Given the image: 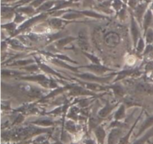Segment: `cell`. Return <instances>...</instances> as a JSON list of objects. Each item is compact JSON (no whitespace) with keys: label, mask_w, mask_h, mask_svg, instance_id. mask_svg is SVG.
<instances>
[{"label":"cell","mask_w":153,"mask_h":144,"mask_svg":"<svg viewBox=\"0 0 153 144\" xmlns=\"http://www.w3.org/2000/svg\"><path fill=\"white\" fill-rule=\"evenodd\" d=\"M117 72L112 73L108 76H97V75L93 74L91 73H73V75L80 80L85 81L89 82H95V83L105 85V84H109L112 81V79L115 77Z\"/></svg>","instance_id":"1"},{"label":"cell","mask_w":153,"mask_h":144,"mask_svg":"<svg viewBox=\"0 0 153 144\" xmlns=\"http://www.w3.org/2000/svg\"><path fill=\"white\" fill-rule=\"evenodd\" d=\"M79 69L84 68L89 70V73H93V74L97 75V76H105V74L108 73H114L117 72L114 69L110 68L103 64H87V65L79 66Z\"/></svg>","instance_id":"2"},{"label":"cell","mask_w":153,"mask_h":144,"mask_svg":"<svg viewBox=\"0 0 153 144\" xmlns=\"http://www.w3.org/2000/svg\"><path fill=\"white\" fill-rule=\"evenodd\" d=\"M34 58L35 59L36 63L37 64V65L39 66L40 69V71L43 72L44 74L49 75V76H53V77H57L60 79H64L66 81H70V79H67V78L64 77L61 74H60V73H58V71L54 70L53 68L50 67V66L47 65L46 64H45L44 62L41 61V59L37 57L34 56Z\"/></svg>","instance_id":"3"},{"label":"cell","mask_w":153,"mask_h":144,"mask_svg":"<svg viewBox=\"0 0 153 144\" xmlns=\"http://www.w3.org/2000/svg\"><path fill=\"white\" fill-rule=\"evenodd\" d=\"M130 31H131V40H132L133 47L135 49L137 46L138 40L140 37H142L141 35V31L139 27L138 24H137V21L134 19V16H131V25H130Z\"/></svg>","instance_id":"4"},{"label":"cell","mask_w":153,"mask_h":144,"mask_svg":"<svg viewBox=\"0 0 153 144\" xmlns=\"http://www.w3.org/2000/svg\"><path fill=\"white\" fill-rule=\"evenodd\" d=\"M45 17H46V15L43 14V13H41V14L34 16V17H31V19H28V20H25L23 23L21 24V25L18 27L17 30H16V32H15L14 35L12 37H16V36H17L18 34H19L20 33L23 32V31H25V30H26L27 28H30L31 25H34V24L35 23V22H37V21L44 19Z\"/></svg>","instance_id":"5"},{"label":"cell","mask_w":153,"mask_h":144,"mask_svg":"<svg viewBox=\"0 0 153 144\" xmlns=\"http://www.w3.org/2000/svg\"><path fill=\"white\" fill-rule=\"evenodd\" d=\"M119 105V102H117L115 103V104H114V103L110 102L109 101H107L105 102V105L98 111L97 115H98L100 117L102 118V119H105V118L107 117H108L114 111L116 110Z\"/></svg>","instance_id":"6"},{"label":"cell","mask_w":153,"mask_h":144,"mask_svg":"<svg viewBox=\"0 0 153 144\" xmlns=\"http://www.w3.org/2000/svg\"><path fill=\"white\" fill-rule=\"evenodd\" d=\"M77 43L79 45V48L82 49V51H86L90 49V41L89 37L88 35V32L85 30H81L79 32L77 37Z\"/></svg>","instance_id":"7"},{"label":"cell","mask_w":153,"mask_h":144,"mask_svg":"<svg viewBox=\"0 0 153 144\" xmlns=\"http://www.w3.org/2000/svg\"><path fill=\"white\" fill-rule=\"evenodd\" d=\"M7 42L10 48L13 50L19 51V52H23V51L28 50L30 49L29 47L25 46L20 40H18L16 37H9L7 40H5Z\"/></svg>","instance_id":"8"},{"label":"cell","mask_w":153,"mask_h":144,"mask_svg":"<svg viewBox=\"0 0 153 144\" xmlns=\"http://www.w3.org/2000/svg\"><path fill=\"white\" fill-rule=\"evenodd\" d=\"M137 72H138V70H137V69H126V70H120V71L117 72L115 79L112 81V82L113 83H117L118 82L123 80L126 78L134 76Z\"/></svg>","instance_id":"9"},{"label":"cell","mask_w":153,"mask_h":144,"mask_svg":"<svg viewBox=\"0 0 153 144\" xmlns=\"http://www.w3.org/2000/svg\"><path fill=\"white\" fill-rule=\"evenodd\" d=\"M28 75V73L22 70H10V69H2L1 70V76L2 78H14L18 77L19 79L23 76Z\"/></svg>","instance_id":"10"},{"label":"cell","mask_w":153,"mask_h":144,"mask_svg":"<svg viewBox=\"0 0 153 144\" xmlns=\"http://www.w3.org/2000/svg\"><path fill=\"white\" fill-rule=\"evenodd\" d=\"M50 62H52V64H54L55 65L58 66V67H61V68L67 69V70H70V71L73 72L74 73H79V67H74V66L70 65L69 63L64 62V61H60V60L57 59V58H49Z\"/></svg>","instance_id":"11"},{"label":"cell","mask_w":153,"mask_h":144,"mask_svg":"<svg viewBox=\"0 0 153 144\" xmlns=\"http://www.w3.org/2000/svg\"><path fill=\"white\" fill-rule=\"evenodd\" d=\"M136 91L143 95H153V85L146 83V82H140L136 85Z\"/></svg>","instance_id":"12"},{"label":"cell","mask_w":153,"mask_h":144,"mask_svg":"<svg viewBox=\"0 0 153 144\" xmlns=\"http://www.w3.org/2000/svg\"><path fill=\"white\" fill-rule=\"evenodd\" d=\"M122 135V129L120 128H114L110 131L108 139V144H117Z\"/></svg>","instance_id":"13"},{"label":"cell","mask_w":153,"mask_h":144,"mask_svg":"<svg viewBox=\"0 0 153 144\" xmlns=\"http://www.w3.org/2000/svg\"><path fill=\"white\" fill-rule=\"evenodd\" d=\"M108 88L109 89L113 91L115 96L119 97V98H122V97L125 96L126 94V88L121 84L113 83V85H108Z\"/></svg>","instance_id":"14"},{"label":"cell","mask_w":153,"mask_h":144,"mask_svg":"<svg viewBox=\"0 0 153 144\" xmlns=\"http://www.w3.org/2000/svg\"><path fill=\"white\" fill-rule=\"evenodd\" d=\"M36 61L34 58H26V59H18L13 61L10 64H8L9 67H18L19 69L22 68L26 66L31 65V64H35Z\"/></svg>","instance_id":"15"},{"label":"cell","mask_w":153,"mask_h":144,"mask_svg":"<svg viewBox=\"0 0 153 144\" xmlns=\"http://www.w3.org/2000/svg\"><path fill=\"white\" fill-rule=\"evenodd\" d=\"M153 20V14H152V10L149 9L146 13L144 14L143 19V25H142V28L143 29V34L146 33V31L150 28V25H152Z\"/></svg>","instance_id":"16"},{"label":"cell","mask_w":153,"mask_h":144,"mask_svg":"<svg viewBox=\"0 0 153 144\" xmlns=\"http://www.w3.org/2000/svg\"><path fill=\"white\" fill-rule=\"evenodd\" d=\"M75 40H77V37L67 36V37H61V38L56 40V41L55 42V45L56 48L61 49H64L66 46H67V45H69L70 43L75 41Z\"/></svg>","instance_id":"17"},{"label":"cell","mask_w":153,"mask_h":144,"mask_svg":"<svg viewBox=\"0 0 153 144\" xmlns=\"http://www.w3.org/2000/svg\"><path fill=\"white\" fill-rule=\"evenodd\" d=\"M114 120L117 121H122L126 117V105L125 104H120L117 107L114 114Z\"/></svg>","instance_id":"18"},{"label":"cell","mask_w":153,"mask_h":144,"mask_svg":"<svg viewBox=\"0 0 153 144\" xmlns=\"http://www.w3.org/2000/svg\"><path fill=\"white\" fill-rule=\"evenodd\" d=\"M46 55H47L49 58H57V59L60 60V61H64V62L69 63V64H79V62H77L76 61H74L72 58H70V57L67 56V55H64V54H52V53H46Z\"/></svg>","instance_id":"19"},{"label":"cell","mask_w":153,"mask_h":144,"mask_svg":"<svg viewBox=\"0 0 153 144\" xmlns=\"http://www.w3.org/2000/svg\"><path fill=\"white\" fill-rule=\"evenodd\" d=\"M31 124H34V125H39V126H51V125H53L55 123L53 120H52L51 118L49 117H43V118H38L37 120L34 121H31Z\"/></svg>","instance_id":"20"},{"label":"cell","mask_w":153,"mask_h":144,"mask_svg":"<svg viewBox=\"0 0 153 144\" xmlns=\"http://www.w3.org/2000/svg\"><path fill=\"white\" fill-rule=\"evenodd\" d=\"M18 25L16 23H15L14 22H8V23H5V24H2L1 25V28L3 29H5L6 31L10 34V37H12L13 35H14L15 32L17 30L18 28Z\"/></svg>","instance_id":"21"},{"label":"cell","mask_w":153,"mask_h":144,"mask_svg":"<svg viewBox=\"0 0 153 144\" xmlns=\"http://www.w3.org/2000/svg\"><path fill=\"white\" fill-rule=\"evenodd\" d=\"M94 134H95L96 137L97 138V140L100 144L104 143L106 133L105 131L104 128L102 125H99L98 127L94 129Z\"/></svg>","instance_id":"22"},{"label":"cell","mask_w":153,"mask_h":144,"mask_svg":"<svg viewBox=\"0 0 153 144\" xmlns=\"http://www.w3.org/2000/svg\"><path fill=\"white\" fill-rule=\"evenodd\" d=\"M82 54L89 60L91 62V64H102L101 62V60L97 56V55H94V54L91 53V52H86V51H82Z\"/></svg>","instance_id":"23"},{"label":"cell","mask_w":153,"mask_h":144,"mask_svg":"<svg viewBox=\"0 0 153 144\" xmlns=\"http://www.w3.org/2000/svg\"><path fill=\"white\" fill-rule=\"evenodd\" d=\"M146 46V41H145L144 37L142 36L138 40V43H137V46L134 49H135V52L137 55H143V52H144V49Z\"/></svg>","instance_id":"24"},{"label":"cell","mask_w":153,"mask_h":144,"mask_svg":"<svg viewBox=\"0 0 153 144\" xmlns=\"http://www.w3.org/2000/svg\"><path fill=\"white\" fill-rule=\"evenodd\" d=\"M20 70H23V71H25L28 73H31V74H33V73H38L40 71V67H39V66L37 65V63L31 64V65L26 66V67H22V68H20Z\"/></svg>","instance_id":"25"},{"label":"cell","mask_w":153,"mask_h":144,"mask_svg":"<svg viewBox=\"0 0 153 144\" xmlns=\"http://www.w3.org/2000/svg\"><path fill=\"white\" fill-rule=\"evenodd\" d=\"M49 22L51 27L55 29H59V28H62L64 25V21L59 18H52L49 20Z\"/></svg>","instance_id":"26"},{"label":"cell","mask_w":153,"mask_h":144,"mask_svg":"<svg viewBox=\"0 0 153 144\" xmlns=\"http://www.w3.org/2000/svg\"><path fill=\"white\" fill-rule=\"evenodd\" d=\"M102 118L98 116V115H97V116H94V117H90L89 119V125L91 128H96L97 127H98L99 125H100V122L102 121Z\"/></svg>","instance_id":"27"},{"label":"cell","mask_w":153,"mask_h":144,"mask_svg":"<svg viewBox=\"0 0 153 144\" xmlns=\"http://www.w3.org/2000/svg\"><path fill=\"white\" fill-rule=\"evenodd\" d=\"M145 8H146V5L145 4H140L137 6L135 9V14L136 16L137 17L138 22L141 23L142 18L143 19V13H144Z\"/></svg>","instance_id":"28"},{"label":"cell","mask_w":153,"mask_h":144,"mask_svg":"<svg viewBox=\"0 0 153 144\" xmlns=\"http://www.w3.org/2000/svg\"><path fill=\"white\" fill-rule=\"evenodd\" d=\"M146 44H153V28H149L143 34Z\"/></svg>","instance_id":"29"},{"label":"cell","mask_w":153,"mask_h":144,"mask_svg":"<svg viewBox=\"0 0 153 144\" xmlns=\"http://www.w3.org/2000/svg\"><path fill=\"white\" fill-rule=\"evenodd\" d=\"M34 10L32 6H28V7H21L17 9V13H25V14H31L34 13Z\"/></svg>","instance_id":"30"},{"label":"cell","mask_w":153,"mask_h":144,"mask_svg":"<svg viewBox=\"0 0 153 144\" xmlns=\"http://www.w3.org/2000/svg\"><path fill=\"white\" fill-rule=\"evenodd\" d=\"M81 13H83L84 15L87 16H89V17H94L97 18V19H103L104 16L98 13H96V12L91 11V10H85V11L80 12Z\"/></svg>","instance_id":"31"},{"label":"cell","mask_w":153,"mask_h":144,"mask_svg":"<svg viewBox=\"0 0 153 144\" xmlns=\"http://www.w3.org/2000/svg\"><path fill=\"white\" fill-rule=\"evenodd\" d=\"M55 2L54 1H46V2L43 3L42 5H40V7L37 8V10L38 11H45V10H50L52 8V6L54 5Z\"/></svg>","instance_id":"32"},{"label":"cell","mask_w":153,"mask_h":144,"mask_svg":"<svg viewBox=\"0 0 153 144\" xmlns=\"http://www.w3.org/2000/svg\"><path fill=\"white\" fill-rule=\"evenodd\" d=\"M82 16L81 13H77V12H70V13H67L64 15H63V19L70 20V19H77Z\"/></svg>","instance_id":"33"},{"label":"cell","mask_w":153,"mask_h":144,"mask_svg":"<svg viewBox=\"0 0 153 144\" xmlns=\"http://www.w3.org/2000/svg\"><path fill=\"white\" fill-rule=\"evenodd\" d=\"M152 136H153V129L150 130L149 131H148V132L146 133L144 136H143L141 138H140L139 140H137L135 143H134L133 144H144L145 142H146V140L149 138V137H152Z\"/></svg>","instance_id":"34"},{"label":"cell","mask_w":153,"mask_h":144,"mask_svg":"<svg viewBox=\"0 0 153 144\" xmlns=\"http://www.w3.org/2000/svg\"><path fill=\"white\" fill-rule=\"evenodd\" d=\"M65 127L68 131L73 132V131H76V125L75 124V122L73 121H72L71 120H68L66 122Z\"/></svg>","instance_id":"35"},{"label":"cell","mask_w":153,"mask_h":144,"mask_svg":"<svg viewBox=\"0 0 153 144\" xmlns=\"http://www.w3.org/2000/svg\"><path fill=\"white\" fill-rule=\"evenodd\" d=\"M25 17L24 16H22V15H21L19 13H16V15H15V17H14V19H13V22H15V23H16L17 25H19V24H22L24 22H25Z\"/></svg>","instance_id":"36"},{"label":"cell","mask_w":153,"mask_h":144,"mask_svg":"<svg viewBox=\"0 0 153 144\" xmlns=\"http://www.w3.org/2000/svg\"><path fill=\"white\" fill-rule=\"evenodd\" d=\"M153 52V44H146V48L144 49V52L143 53V56L145 58H147L149 55Z\"/></svg>","instance_id":"37"},{"label":"cell","mask_w":153,"mask_h":144,"mask_svg":"<svg viewBox=\"0 0 153 144\" xmlns=\"http://www.w3.org/2000/svg\"><path fill=\"white\" fill-rule=\"evenodd\" d=\"M44 1H46V0H34V1H32V3H31V5L32 6V7H40V5H42V4L44 3Z\"/></svg>","instance_id":"38"},{"label":"cell","mask_w":153,"mask_h":144,"mask_svg":"<svg viewBox=\"0 0 153 144\" xmlns=\"http://www.w3.org/2000/svg\"><path fill=\"white\" fill-rule=\"evenodd\" d=\"M122 2H121L120 0H115L113 3V7H114L115 10H120V7H122Z\"/></svg>","instance_id":"39"},{"label":"cell","mask_w":153,"mask_h":144,"mask_svg":"<svg viewBox=\"0 0 153 144\" xmlns=\"http://www.w3.org/2000/svg\"><path fill=\"white\" fill-rule=\"evenodd\" d=\"M129 5L132 7H135V5H136L135 0H129Z\"/></svg>","instance_id":"40"},{"label":"cell","mask_w":153,"mask_h":144,"mask_svg":"<svg viewBox=\"0 0 153 144\" xmlns=\"http://www.w3.org/2000/svg\"><path fill=\"white\" fill-rule=\"evenodd\" d=\"M33 1V0H22V1H21V2L26 3V2H28V1Z\"/></svg>","instance_id":"41"},{"label":"cell","mask_w":153,"mask_h":144,"mask_svg":"<svg viewBox=\"0 0 153 144\" xmlns=\"http://www.w3.org/2000/svg\"><path fill=\"white\" fill-rule=\"evenodd\" d=\"M6 1H16V0H5Z\"/></svg>","instance_id":"42"},{"label":"cell","mask_w":153,"mask_h":144,"mask_svg":"<svg viewBox=\"0 0 153 144\" xmlns=\"http://www.w3.org/2000/svg\"><path fill=\"white\" fill-rule=\"evenodd\" d=\"M151 76H152V78L153 79V72L152 73H151Z\"/></svg>","instance_id":"43"}]
</instances>
